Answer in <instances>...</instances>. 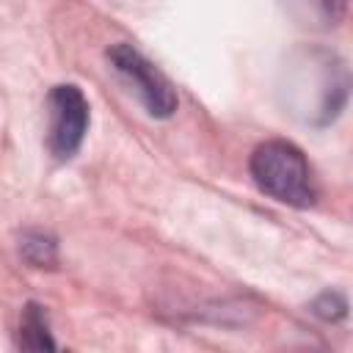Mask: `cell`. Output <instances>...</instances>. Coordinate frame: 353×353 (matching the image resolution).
<instances>
[{
	"label": "cell",
	"instance_id": "1",
	"mask_svg": "<svg viewBox=\"0 0 353 353\" xmlns=\"http://www.w3.org/2000/svg\"><path fill=\"white\" fill-rule=\"evenodd\" d=\"M251 176L262 193L290 207H312L317 199L314 174L303 152L290 141H265L251 154Z\"/></svg>",
	"mask_w": 353,
	"mask_h": 353
},
{
	"label": "cell",
	"instance_id": "2",
	"mask_svg": "<svg viewBox=\"0 0 353 353\" xmlns=\"http://www.w3.org/2000/svg\"><path fill=\"white\" fill-rule=\"evenodd\" d=\"M108 58L113 63V69L127 80V85L138 94V99L143 102L146 113L154 119H168L176 110V91L168 83V77L152 63L146 61L132 44H113L108 50Z\"/></svg>",
	"mask_w": 353,
	"mask_h": 353
},
{
	"label": "cell",
	"instance_id": "3",
	"mask_svg": "<svg viewBox=\"0 0 353 353\" xmlns=\"http://www.w3.org/2000/svg\"><path fill=\"white\" fill-rule=\"evenodd\" d=\"M88 130V99L72 85H55L47 97V146L55 160H72Z\"/></svg>",
	"mask_w": 353,
	"mask_h": 353
},
{
	"label": "cell",
	"instance_id": "4",
	"mask_svg": "<svg viewBox=\"0 0 353 353\" xmlns=\"http://www.w3.org/2000/svg\"><path fill=\"white\" fill-rule=\"evenodd\" d=\"M19 347L28 350H52L55 342L50 336V325H47V314L39 303H28L19 320Z\"/></svg>",
	"mask_w": 353,
	"mask_h": 353
},
{
	"label": "cell",
	"instance_id": "5",
	"mask_svg": "<svg viewBox=\"0 0 353 353\" xmlns=\"http://www.w3.org/2000/svg\"><path fill=\"white\" fill-rule=\"evenodd\" d=\"M19 254L33 268H55V262H58L55 240L44 232H25L22 243H19Z\"/></svg>",
	"mask_w": 353,
	"mask_h": 353
},
{
	"label": "cell",
	"instance_id": "6",
	"mask_svg": "<svg viewBox=\"0 0 353 353\" xmlns=\"http://www.w3.org/2000/svg\"><path fill=\"white\" fill-rule=\"evenodd\" d=\"M295 3L309 8V19H317L325 25H336L347 8V0H295Z\"/></svg>",
	"mask_w": 353,
	"mask_h": 353
},
{
	"label": "cell",
	"instance_id": "7",
	"mask_svg": "<svg viewBox=\"0 0 353 353\" xmlns=\"http://www.w3.org/2000/svg\"><path fill=\"white\" fill-rule=\"evenodd\" d=\"M312 309H314V314H320L323 320H336V317L345 314L347 303H345V298H342L339 292H323V295L312 303Z\"/></svg>",
	"mask_w": 353,
	"mask_h": 353
}]
</instances>
